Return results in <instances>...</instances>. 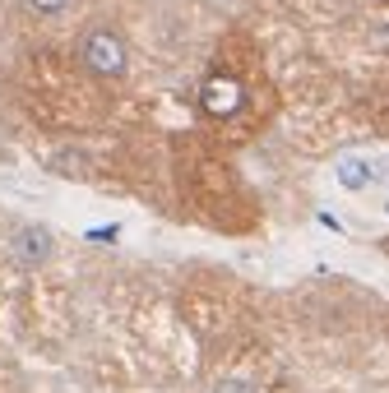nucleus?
Here are the masks:
<instances>
[{
    "label": "nucleus",
    "instance_id": "6",
    "mask_svg": "<svg viewBox=\"0 0 389 393\" xmlns=\"http://www.w3.org/2000/svg\"><path fill=\"white\" fill-rule=\"evenodd\" d=\"M218 393H250V384H241V379H227Z\"/></svg>",
    "mask_w": 389,
    "mask_h": 393
},
{
    "label": "nucleus",
    "instance_id": "7",
    "mask_svg": "<svg viewBox=\"0 0 389 393\" xmlns=\"http://www.w3.org/2000/svg\"><path fill=\"white\" fill-rule=\"evenodd\" d=\"M385 213H389V199H385Z\"/></svg>",
    "mask_w": 389,
    "mask_h": 393
},
{
    "label": "nucleus",
    "instance_id": "5",
    "mask_svg": "<svg viewBox=\"0 0 389 393\" xmlns=\"http://www.w3.org/2000/svg\"><path fill=\"white\" fill-rule=\"evenodd\" d=\"M23 5H28L32 15H61V10L70 5V0H23Z\"/></svg>",
    "mask_w": 389,
    "mask_h": 393
},
{
    "label": "nucleus",
    "instance_id": "3",
    "mask_svg": "<svg viewBox=\"0 0 389 393\" xmlns=\"http://www.w3.org/2000/svg\"><path fill=\"white\" fill-rule=\"evenodd\" d=\"M375 176H380V166L366 162V157H339L334 162V181L343 185V190H366V185H375Z\"/></svg>",
    "mask_w": 389,
    "mask_h": 393
},
{
    "label": "nucleus",
    "instance_id": "4",
    "mask_svg": "<svg viewBox=\"0 0 389 393\" xmlns=\"http://www.w3.org/2000/svg\"><path fill=\"white\" fill-rule=\"evenodd\" d=\"M15 255H19V264H42L51 255V231L47 227H23L15 236Z\"/></svg>",
    "mask_w": 389,
    "mask_h": 393
},
{
    "label": "nucleus",
    "instance_id": "2",
    "mask_svg": "<svg viewBox=\"0 0 389 393\" xmlns=\"http://www.w3.org/2000/svg\"><path fill=\"white\" fill-rule=\"evenodd\" d=\"M200 102L209 116H232L236 106H241V84L236 79H209L200 93Z\"/></svg>",
    "mask_w": 389,
    "mask_h": 393
},
{
    "label": "nucleus",
    "instance_id": "1",
    "mask_svg": "<svg viewBox=\"0 0 389 393\" xmlns=\"http://www.w3.org/2000/svg\"><path fill=\"white\" fill-rule=\"evenodd\" d=\"M79 56H84V65H88L93 75H102V79H121L125 70H130L125 37L111 32V28H93L88 37H84V46H79Z\"/></svg>",
    "mask_w": 389,
    "mask_h": 393
}]
</instances>
